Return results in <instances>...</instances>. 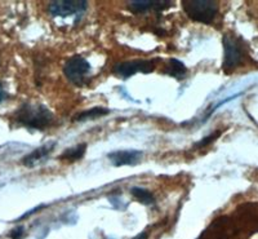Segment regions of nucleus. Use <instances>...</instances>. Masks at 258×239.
Wrapping results in <instances>:
<instances>
[{"label":"nucleus","mask_w":258,"mask_h":239,"mask_svg":"<svg viewBox=\"0 0 258 239\" xmlns=\"http://www.w3.org/2000/svg\"><path fill=\"white\" fill-rule=\"evenodd\" d=\"M258 231V206H245L235 216H222L198 239H244Z\"/></svg>","instance_id":"nucleus-1"},{"label":"nucleus","mask_w":258,"mask_h":239,"mask_svg":"<svg viewBox=\"0 0 258 239\" xmlns=\"http://www.w3.org/2000/svg\"><path fill=\"white\" fill-rule=\"evenodd\" d=\"M16 122L30 130L43 131L53 123V114L39 103H24L16 112Z\"/></svg>","instance_id":"nucleus-2"},{"label":"nucleus","mask_w":258,"mask_h":239,"mask_svg":"<svg viewBox=\"0 0 258 239\" xmlns=\"http://www.w3.org/2000/svg\"><path fill=\"white\" fill-rule=\"evenodd\" d=\"M182 7L190 20L207 25L213 22L218 12V4L212 0H183Z\"/></svg>","instance_id":"nucleus-3"},{"label":"nucleus","mask_w":258,"mask_h":239,"mask_svg":"<svg viewBox=\"0 0 258 239\" xmlns=\"http://www.w3.org/2000/svg\"><path fill=\"white\" fill-rule=\"evenodd\" d=\"M89 62L82 56H74L69 59L63 66V74L68 80L78 87H83L88 83V77L91 74Z\"/></svg>","instance_id":"nucleus-4"},{"label":"nucleus","mask_w":258,"mask_h":239,"mask_svg":"<svg viewBox=\"0 0 258 239\" xmlns=\"http://www.w3.org/2000/svg\"><path fill=\"white\" fill-rule=\"evenodd\" d=\"M156 66V59H135V61L119 62L112 69L114 75L121 79H128L137 73L149 74L153 73Z\"/></svg>","instance_id":"nucleus-5"},{"label":"nucleus","mask_w":258,"mask_h":239,"mask_svg":"<svg viewBox=\"0 0 258 239\" xmlns=\"http://www.w3.org/2000/svg\"><path fill=\"white\" fill-rule=\"evenodd\" d=\"M223 49H225L222 64L223 70L231 71L238 68L243 61V50H241L238 39L231 35L223 36Z\"/></svg>","instance_id":"nucleus-6"},{"label":"nucleus","mask_w":258,"mask_h":239,"mask_svg":"<svg viewBox=\"0 0 258 239\" xmlns=\"http://www.w3.org/2000/svg\"><path fill=\"white\" fill-rule=\"evenodd\" d=\"M88 8V3L84 0H58L52 2L48 6V12L53 17H69L84 12Z\"/></svg>","instance_id":"nucleus-7"},{"label":"nucleus","mask_w":258,"mask_h":239,"mask_svg":"<svg viewBox=\"0 0 258 239\" xmlns=\"http://www.w3.org/2000/svg\"><path fill=\"white\" fill-rule=\"evenodd\" d=\"M112 165L121 167V165H136L141 162L144 153L138 150H121L112 151L107 155Z\"/></svg>","instance_id":"nucleus-8"},{"label":"nucleus","mask_w":258,"mask_h":239,"mask_svg":"<svg viewBox=\"0 0 258 239\" xmlns=\"http://www.w3.org/2000/svg\"><path fill=\"white\" fill-rule=\"evenodd\" d=\"M173 6V2H167V0H163V2H156V0H136V2H131L128 4V8L131 12L133 13H145L149 12V11H156V12H161L164 9H168L169 7Z\"/></svg>","instance_id":"nucleus-9"},{"label":"nucleus","mask_w":258,"mask_h":239,"mask_svg":"<svg viewBox=\"0 0 258 239\" xmlns=\"http://www.w3.org/2000/svg\"><path fill=\"white\" fill-rule=\"evenodd\" d=\"M54 146H56V144L54 142H49V144L44 145V146H41V148L36 149V150H34L32 153H30L29 155H26V157L22 159V164L26 165V167H34L35 164H38L39 162H41L43 159H45V158L49 155L50 153H52V150L54 149Z\"/></svg>","instance_id":"nucleus-10"},{"label":"nucleus","mask_w":258,"mask_h":239,"mask_svg":"<svg viewBox=\"0 0 258 239\" xmlns=\"http://www.w3.org/2000/svg\"><path fill=\"white\" fill-rule=\"evenodd\" d=\"M164 73L169 75V77H173L176 79L181 80L187 74V69H186V66L179 59L170 58L169 62H168V65L164 68Z\"/></svg>","instance_id":"nucleus-11"},{"label":"nucleus","mask_w":258,"mask_h":239,"mask_svg":"<svg viewBox=\"0 0 258 239\" xmlns=\"http://www.w3.org/2000/svg\"><path fill=\"white\" fill-rule=\"evenodd\" d=\"M85 151H87V144L77 145V146H74V148L64 150L63 153L59 155L58 159L66 160V162H69V163L77 162V160L82 159V158L84 157Z\"/></svg>","instance_id":"nucleus-12"},{"label":"nucleus","mask_w":258,"mask_h":239,"mask_svg":"<svg viewBox=\"0 0 258 239\" xmlns=\"http://www.w3.org/2000/svg\"><path fill=\"white\" fill-rule=\"evenodd\" d=\"M110 114L109 109H103V107H94L91 110H85V111L78 114L74 122H85V121H93V119L101 118V116H105Z\"/></svg>","instance_id":"nucleus-13"},{"label":"nucleus","mask_w":258,"mask_h":239,"mask_svg":"<svg viewBox=\"0 0 258 239\" xmlns=\"http://www.w3.org/2000/svg\"><path fill=\"white\" fill-rule=\"evenodd\" d=\"M131 193H132V195L138 202H141V203L146 204V206L155 203L154 195L151 194L149 190L144 189V188H132V189H131Z\"/></svg>","instance_id":"nucleus-14"},{"label":"nucleus","mask_w":258,"mask_h":239,"mask_svg":"<svg viewBox=\"0 0 258 239\" xmlns=\"http://www.w3.org/2000/svg\"><path fill=\"white\" fill-rule=\"evenodd\" d=\"M220 135H221L220 131L212 133V135H209L208 137H206V139H203V140H200L199 142H197V144L194 145V148L200 149V148H203V146H207V145H209L211 142H213L214 140H217L218 137H220Z\"/></svg>","instance_id":"nucleus-15"},{"label":"nucleus","mask_w":258,"mask_h":239,"mask_svg":"<svg viewBox=\"0 0 258 239\" xmlns=\"http://www.w3.org/2000/svg\"><path fill=\"white\" fill-rule=\"evenodd\" d=\"M22 234H24V227L20 226V227H17V229H15V230L11 233V238H12V239H20L21 236H22Z\"/></svg>","instance_id":"nucleus-16"},{"label":"nucleus","mask_w":258,"mask_h":239,"mask_svg":"<svg viewBox=\"0 0 258 239\" xmlns=\"http://www.w3.org/2000/svg\"><path fill=\"white\" fill-rule=\"evenodd\" d=\"M3 98H4V89H3V86H2V83H0V102H2Z\"/></svg>","instance_id":"nucleus-17"},{"label":"nucleus","mask_w":258,"mask_h":239,"mask_svg":"<svg viewBox=\"0 0 258 239\" xmlns=\"http://www.w3.org/2000/svg\"><path fill=\"white\" fill-rule=\"evenodd\" d=\"M147 238V234L146 233H142V234H140V235L138 236H136L135 239H146Z\"/></svg>","instance_id":"nucleus-18"}]
</instances>
